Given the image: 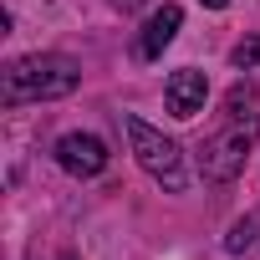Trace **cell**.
I'll list each match as a JSON object with an SVG mask.
<instances>
[{
    "label": "cell",
    "instance_id": "277c9868",
    "mask_svg": "<svg viewBox=\"0 0 260 260\" xmlns=\"http://www.w3.org/2000/svg\"><path fill=\"white\" fill-rule=\"evenodd\" d=\"M56 164L72 179H97L107 169V143L97 133H61L56 138Z\"/></svg>",
    "mask_w": 260,
    "mask_h": 260
},
{
    "label": "cell",
    "instance_id": "6da1fadb",
    "mask_svg": "<svg viewBox=\"0 0 260 260\" xmlns=\"http://www.w3.org/2000/svg\"><path fill=\"white\" fill-rule=\"evenodd\" d=\"M255 138H260V92L250 82H235L219 102V117L214 127L199 138V174L209 184H230L245 174V158L255 153Z\"/></svg>",
    "mask_w": 260,
    "mask_h": 260
},
{
    "label": "cell",
    "instance_id": "5b68a950",
    "mask_svg": "<svg viewBox=\"0 0 260 260\" xmlns=\"http://www.w3.org/2000/svg\"><path fill=\"white\" fill-rule=\"evenodd\" d=\"M179 26H184V6H174V0H164V6L143 21V31H138V41H133V51H138V61H158L169 46H174V36H179Z\"/></svg>",
    "mask_w": 260,
    "mask_h": 260
},
{
    "label": "cell",
    "instance_id": "7a4b0ae2",
    "mask_svg": "<svg viewBox=\"0 0 260 260\" xmlns=\"http://www.w3.org/2000/svg\"><path fill=\"white\" fill-rule=\"evenodd\" d=\"M82 82V67L61 51H36V56H16L0 77V102L6 107H21V102H51V97H67L77 92Z\"/></svg>",
    "mask_w": 260,
    "mask_h": 260
},
{
    "label": "cell",
    "instance_id": "9c48e42d",
    "mask_svg": "<svg viewBox=\"0 0 260 260\" xmlns=\"http://www.w3.org/2000/svg\"><path fill=\"white\" fill-rule=\"evenodd\" d=\"M199 6H209V11H224V6H230V0H199Z\"/></svg>",
    "mask_w": 260,
    "mask_h": 260
},
{
    "label": "cell",
    "instance_id": "ba28073f",
    "mask_svg": "<svg viewBox=\"0 0 260 260\" xmlns=\"http://www.w3.org/2000/svg\"><path fill=\"white\" fill-rule=\"evenodd\" d=\"M107 6H112V11H143L148 0H107Z\"/></svg>",
    "mask_w": 260,
    "mask_h": 260
},
{
    "label": "cell",
    "instance_id": "52a82bcc",
    "mask_svg": "<svg viewBox=\"0 0 260 260\" xmlns=\"http://www.w3.org/2000/svg\"><path fill=\"white\" fill-rule=\"evenodd\" d=\"M230 61H235L240 72H255V67H260V36H245V41L230 51Z\"/></svg>",
    "mask_w": 260,
    "mask_h": 260
},
{
    "label": "cell",
    "instance_id": "8992f818",
    "mask_svg": "<svg viewBox=\"0 0 260 260\" xmlns=\"http://www.w3.org/2000/svg\"><path fill=\"white\" fill-rule=\"evenodd\" d=\"M164 97H169V112H174V117H194V112H204L209 77H204V72H194V67H184V72H174V77H169Z\"/></svg>",
    "mask_w": 260,
    "mask_h": 260
},
{
    "label": "cell",
    "instance_id": "30bf717a",
    "mask_svg": "<svg viewBox=\"0 0 260 260\" xmlns=\"http://www.w3.org/2000/svg\"><path fill=\"white\" fill-rule=\"evenodd\" d=\"M61 260H77V255H61Z\"/></svg>",
    "mask_w": 260,
    "mask_h": 260
},
{
    "label": "cell",
    "instance_id": "3957f363",
    "mask_svg": "<svg viewBox=\"0 0 260 260\" xmlns=\"http://www.w3.org/2000/svg\"><path fill=\"white\" fill-rule=\"evenodd\" d=\"M122 127H127V143H133V158H138V169L153 179V184H164L169 194H184V148L174 143V138H164L158 127H148L143 117H122Z\"/></svg>",
    "mask_w": 260,
    "mask_h": 260
}]
</instances>
